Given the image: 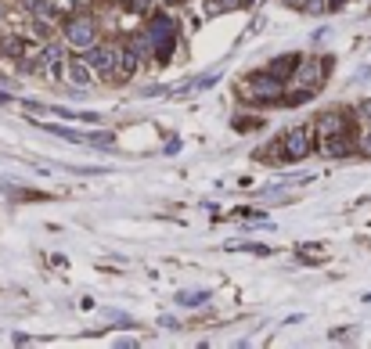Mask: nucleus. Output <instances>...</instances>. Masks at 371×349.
Segmentation results:
<instances>
[{
	"label": "nucleus",
	"instance_id": "obj_1",
	"mask_svg": "<svg viewBox=\"0 0 371 349\" xmlns=\"http://www.w3.org/2000/svg\"><path fill=\"white\" fill-rule=\"evenodd\" d=\"M328 69H332V58H303L296 76L288 79V98L285 105H303L306 98H314V94L328 83Z\"/></svg>",
	"mask_w": 371,
	"mask_h": 349
},
{
	"label": "nucleus",
	"instance_id": "obj_2",
	"mask_svg": "<svg viewBox=\"0 0 371 349\" xmlns=\"http://www.w3.org/2000/svg\"><path fill=\"white\" fill-rule=\"evenodd\" d=\"M238 98L245 105H285L288 98V83L278 79L270 69L267 72H252L238 83Z\"/></svg>",
	"mask_w": 371,
	"mask_h": 349
},
{
	"label": "nucleus",
	"instance_id": "obj_3",
	"mask_svg": "<svg viewBox=\"0 0 371 349\" xmlns=\"http://www.w3.org/2000/svg\"><path fill=\"white\" fill-rule=\"evenodd\" d=\"M317 123H303L296 126V130H285L278 140H281V151H285V162H299V158H306L314 148H317Z\"/></svg>",
	"mask_w": 371,
	"mask_h": 349
},
{
	"label": "nucleus",
	"instance_id": "obj_4",
	"mask_svg": "<svg viewBox=\"0 0 371 349\" xmlns=\"http://www.w3.org/2000/svg\"><path fill=\"white\" fill-rule=\"evenodd\" d=\"M61 36H66V43L72 47V51H90L94 43H98V19L94 14H72V19H66V25H61Z\"/></svg>",
	"mask_w": 371,
	"mask_h": 349
},
{
	"label": "nucleus",
	"instance_id": "obj_5",
	"mask_svg": "<svg viewBox=\"0 0 371 349\" xmlns=\"http://www.w3.org/2000/svg\"><path fill=\"white\" fill-rule=\"evenodd\" d=\"M87 61L94 65L98 76H116L119 72V51H112V47H105V43H94L87 51Z\"/></svg>",
	"mask_w": 371,
	"mask_h": 349
},
{
	"label": "nucleus",
	"instance_id": "obj_6",
	"mask_svg": "<svg viewBox=\"0 0 371 349\" xmlns=\"http://www.w3.org/2000/svg\"><path fill=\"white\" fill-rule=\"evenodd\" d=\"M66 79H69L76 90H87V87H94L98 72H94V65L87 61V54H83V58H69L66 61Z\"/></svg>",
	"mask_w": 371,
	"mask_h": 349
},
{
	"label": "nucleus",
	"instance_id": "obj_7",
	"mask_svg": "<svg viewBox=\"0 0 371 349\" xmlns=\"http://www.w3.org/2000/svg\"><path fill=\"white\" fill-rule=\"evenodd\" d=\"M321 155L325 158H346L357 151V140H353V130L350 134H332V137H321Z\"/></svg>",
	"mask_w": 371,
	"mask_h": 349
},
{
	"label": "nucleus",
	"instance_id": "obj_8",
	"mask_svg": "<svg viewBox=\"0 0 371 349\" xmlns=\"http://www.w3.org/2000/svg\"><path fill=\"white\" fill-rule=\"evenodd\" d=\"M350 112H343V108H332V112H321L317 116V134L321 137H332V134H350Z\"/></svg>",
	"mask_w": 371,
	"mask_h": 349
},
{
	"label": "nucleus",
	"instance_id": "obj_9",
	"mask_svg": "<svg viewBox=\"0 0 371 349\" xmlns=\"http://www.w3.org/2000/svg\"><path fill=\"white\" fill-rule=\"evenodd\" d=\"M37 65L47 72H58V65H66V43H47L37 54Z\"/></svg>",
	"mask_w": 371,
	"mask_h": 349
},
{
	"label": "nucleus",
	"instance_id": "obj_10",
	"mask_svg": "<svg viewBox=\"0 0 371 349\" xmlns=\"http://www.w3.org/2000/svg\"><path fill=\"white\" fill-rule=\"evenodd\" d=\"M299 61H303L299 54H278V58H274V61H270L267 69H270L274 76H278V79H285V83H288V79L296 76V69H299Z\"/></svg>",
	"mask_w": 371,
	"mask_h": 349
},
{
	"label": "nucleus",
	"instance_id": "obj_11",
	"mask_svg": "<svg viewBox=\"0 0 371 349\" xmlns=\"http://www.w3.org/2000/svg\"><path fill=\"white\" fill-rule=\"evenodd\" d=\"M137 65H141V54L134 51V47H130V43L119 47V76H123V79H130V76L137 72Z\"/></svg>",
	"mask_w": 371,
	"mask_h": 349
},
{
	"label": "nucleus",
	"instance_id": "obj_12",
	"mask_svg": "<svg viewBox=\"0 0 371 349\" xmlns=\"http://www.w3.org/2000/svg\"><path fill=\"white\" fill-rule=\"evenodd\" d=\"M26 8L33 11L37 19H47V22H51L54 14H58V11H54V0H26Z\"/></svg>",
	"mask_w": 371,
	"mask_h": 349
},
{
	"label": "nucleus",
	"instance_id": "obj_13",
	"mask_svg": "<svg viewBox=\"0 0 371 349\" xmlns=\"http://www.w3.org/2000/svg\"><path fill=\"white\" fill-rule=\"evenodd\" d=\"M0 51L11 54V58H26V40H19V36H4V40H0Z\"/></svg>",
	"mask_w": 371,
	"mask_h": 349
},
{
	"label": "nucleus",
	"instance_id": "obj_14",
	"mask_svg": "<svg viewBox=\"0 0 371 349\" xmlns=\"http://www.w3.org/2000/svg\"><path fill=\"white\" fill-rule=\"evenodd\" d=\"M357 151H361L364 158H371V130H364V134H361V140H357Z\"/></svg>",
	"mask_w": 371,
	"mask_h": 349
},
{
	"label": "nucleus",
	"instance_id": "obj_15",
	"mask_svg": "<svg viewBox=\"0 0 371 349\" xmlns=\"http://www.w3.org/2000/svg\"><path fill=\"white\" fill-rule=\"evenodd\" d=\"M357 119H364V123H371V101H364V105H357Z\"/></svg>",
	"mask_w": 371,
	"mask_h": 349
},
{
	"label": "nucleus",
	"instance_id": "obj_16",
	"mask_svg": "<svg viewBox=\"0 0 371 349\" xmlns=\"http://www.w3.org/2000/svg\"><path fill=\"white\" fill-rule=\"evenodd\" d=\"M285 4H288V8H299V11H303L306 4H310V0H285Z\"/></svg>",
	"mask_w": 371,
	"mask_h": 349
}]
</instances>
